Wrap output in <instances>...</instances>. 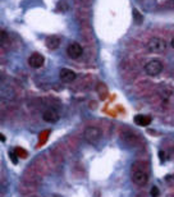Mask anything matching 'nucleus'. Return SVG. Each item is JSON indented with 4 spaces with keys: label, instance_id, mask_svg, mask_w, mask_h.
<instances>
[{
    "label": "nucleus",
    "instance_id": "nucleus-1",
    "mask_svg": "<svg viewBox=\"0 0 174 197\" xmlns=\"http://www.w3.org/2000/svg\"><path fill=\"white\" fill-rule=\"evenodd\" d=\"M132 180L136 186L143 187L149 182V174L146 172V164L145 163H135L132 165Z\"/></svg>",
    "mask_w": 174,
    "mask_h": 197
},
{
    "label": "nucleus",
    "instance_id": "nucleus-2",
    "mask_svg": "<svg viewBox=\"0 0 174 197\" xmlns=\"http://www.w3.org/2000/svg\"><path fill=\"white\" fill-rule=\"evenodd\" d=\"M147 50L154 54H162L167 50V42L160 37H152L147 42Z\"/></svg>",
    "mask_w": 174,
    "mask_h": 197
},
{
    "label": "nucleus",
    "instance_id": "nucleus-3",
    "mask_svg": "<svg viewBox=\"0 0 174 197\" xmlns=\"http://www.w3.org/2000/svg\"><path fill=\"white\" fill-rule=\"evenodd\" d=\"M101 136H102L101 129L97 128V127H87V128L83 131V138L88 144H92V145L97 144L101 138Z\"/></svg>",
    "mask_w": 174,
    "mask_h": 197
},
{
    "label": "nucleus",
    "instance_id": "nucleus-4",
    "mask_svg": "<svg viewBox=\"0 0 174 197\" xmlns=\"http://www.w3.org/2000/svg\"><path fill=\"white\" fill-rule=\"evenodd\" d=\"M145 72L146 74H149L151 77L159 76L163 72V63L159 59H151L150 62H147L145 64Z\"/></svg>",
    "mask_w": 174,
    "mask_h": 197
},
{
    "label": "nucleus",
    "instance_id": "nucleus-5",
    "mask_svg": "<svg viewBox=\"0 0 174 197\" xmlns=\"http://www.w3.org/2000/svg\"><path fill=\"white\" fill-rule=\"evenodd\" d=\"M67 54L71 59H78L79 56H82L83 54V48L78 44V42H72L67 48Z\"/></svg>",
    "mask_w": 174,
    "mask_h": 197
},
{
    "label": "nucleus",
    "instance_id": "nucleus-6",
    "mask_svg": "<svg viewBox=\"0 0 174 197\" xmlns=\"http://www.w3.org/2000/svg\"><path fill=\"white\" fill-rule=\"evenodd\" d=\"M44 63H45V58H44V55H41L40 53H33L28 58V64L32 68H40V67L44 65Z\"/></svg>",
    "mask_w": 174,
    "mask_h": 197
},
{
    "label": "nucleus",
    "instance_id": "nucleus-7",
    "mask_svg": "<svg viewBox=\"0 0 174 197\" xmlns=\"http://www.w3.org/2000/svg\"><path fill=\"white\" fill-rule=\"evenodd\" d=\"M42 119L47 123H57L59 120V113L55 109H47L44 111Z\"/></svg>",
    "mask_w": 174,
    "mask_h": 197
},
{
    "label": "nucleus",
    "instance_id": "nucleus-8",
    "mask_svg": "<svg viewBox=\"0 0 174 197\" xmlns=\"http://www.w3.org/2000/svg\"><path fill=\"white\" fill-rule=\"evenodd\" d=\"M59 76H60V79L64 83H71V82H73L76 79V73L73 72L72 69H69V68H63L60 70V74Z\"/></svg>",
    "mask_w": 174,
    "mask_h": 197
},
{
    "label": "nucleus",
    "instance_id": "nucleus-9",
    "mask_svg": "<svg viewBox=\"0 0 174 197\" xmlns=\"http://www.w3.org/2000/svg\"><path fill=\"white\" fill-rule=\"evenodd\" d=\"M45 44H46V48L49 50H55L59 48L60 45V37L57 36V35H52V36H47L46 40H45Z\"/></svg>",
    "mask_w": 174,
    "mask_h": 197
},
{
    "label": "nucleus",
    "instance_id": "nucleus-10",
    "mask_svg": "<svg viewBox=\"0 0 174 197\" xmlns=\"http://www.w3.org/2000/svg\"><path fill=\"white\" fill-rule=\"evenodd\" d=\"M133 122H135L137 125L140 127H146L151 123V118L149 115H143V114H138L133 118Z\"/></svg>",
    "mask_w": 174,
    "mask_h": 197
},
{
    "label": "nucleus",
    "instance_id": "nucleus-11",
    "mask_svg": "<svg viewBox=\"0 0 174 197\" xmlns=\"http://www.w3.org/2000/svg\"><path fill=\"white\" fill-rule=\"evenodd\" d=\"M133 19H135V22L137 24H141L143 22V17L141 16V13L138 10H136V9H133Z\"/></svg>",
    "mask_w": 174,
    "mask_h": 197
},
{
    "label": "nucleus",
    "instance_id": "nucleus-12",
    "mask_svg": "<svg viewBox=\"0 0 174 197\" xmlns=\"http://www.w3.org/2000/svg\"><path fill=\"white\" fill-rule=\"evenodd\" d=\"M14 154L17 155V156H19V158H23V159H26V158L28 156L27 151H26V150H23V149H21V147H17V149L14 150Z\"/></svg>",
    "mask_w": 174,
    "mask_h": 197
},
{
    "label": "nucleus",
    "instance_id": "nucleus-13",
    "mask_svg": "<svg viewBox=\"0 0 174 197\" xmlns=\"http://www.w3.org/2000/svg\"><path fill=\"white\" fill-rule=\"evenodd\" d=\"M150 194H151V197H159L160 196V189L156 186H154L151 188V191H150Z\"/></svg>",
    "mask_w": 174,
    "mask_h": 197
},
{
    "label": "nucleus",
    "instance_id": "nucleus-14",
    "mask_svg": "<svg viewBox=\"0 0 174 197\" xmlns=\"http://www.w3.org/2000/svg\"><path fill=\"white\" fill-rule=\"evenodd\" d=\"M58 9H59L60 12H64V10H67V9H68V5H67V3H65V2H63V0H60V2L58 3Z\"/></svg>",
    "mask_w": 174,
    "mask_h": 197
},
{
    "label": "nucleus",
    "instance_id": "nucleus-15",
    "mask_svg": "<svg viewBox=\"0 0 174 197\" xmlns=\"http://www.w3.org/2000/svg\"><path fill=\"white\" fill-rule=\"evenodd\" d=\"M16 156H17V155H16L14 152H10V159H12V161H13V163H14V164H17V161H18Z\"/></svg>",
    "mask_w": 174,
    "mask_h": 197
},
{
    "label": "nucleus",
    "instance_id": "nucleus-16",
    "mask_svg": "<svg viewBox=\"0 0 174 197\" xmlns=\"http://www.w3.org/2000/svg\"><path fill=\"white\" fill-rule=\"evenodd\" d=\"M159 156H160V160L164 161V160H165V152H164V151H160V152H159Z\"/></svg>",
    "mask_w": 174,
    "mask_h": 197
},
{
    "label": "nucleus",
    "instance_id": "nucleus-17",
    "mask_svg": "<svg viewBox=\"0 0 174 197\" xmlns=\"http://www.w3.org/2000/svg\"><path fill=\"white\" fill-rule=\"evenodd\" d=\"M0 141H2V142H4V141H5V137H4V134H0Z\"/></svg>",
    "mask_w": 174,
    "mask_h": 197
},
{
    "label": "nucleus",
    "instance_id": "nucleus-18",
    "mask_svg": "<svg viewBox=\"0 0 174 197\" xmlns=\"http://www.w3.org/2000/svg\"><path fill=\"white\" fill-rule=\"evenodd\" d=\"M170 44H172V46H173V48H174V37H173V38H172V42H170Z\"/></svg>",
    "mask_w": 174,
    "mask_h": 197
}]
</instances>
